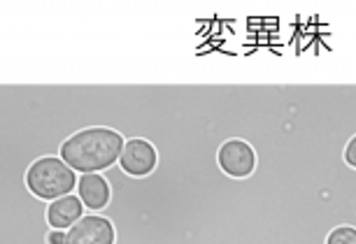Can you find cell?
Segmentation results:
<instances>
[{"instance_id":"obj_10","label":"cell","mask_w":356,"mask_h":244,"mask_svg":"<svg viewBox=\"0 0 356 244\" xmlns=\"http://www.w3.org/2000/svg\"><path fill=\"white\" fill-rule=\"evenodd\" d=\"M345 163L356 170V135L347 142V147H345Z\"/></svg>"},{"instance_id":"obj_4","label":"cell","mask_w":356,"mask_h":244,"mask_svg":"<svg viewBox=\"0 0 356 244\" xmlns=\"http://www.w3.org/2000/svg\"><path fill=\"white\" fill-rule=\"evenodd\" d=\"M214 163L228 179H250L257 172L259 156L250 142L243 138H228L219 145Z\"/></svg>"},{"instance_id":"obj_9","label":"cell","mask_w":356,"mask_h":244,"mask_svg":"<svg viewBox=\"0 0 356 244\" xmlns=\"http://www.w3.org/2000/svg\"><path fill=\"white\" fill-rule=\"evenodd\" d=\"M324 244H356V226L352 223H340L328 230Z\"/></svg>"},{"instance_id":"obj_11","label":"cell","mask_w":356,"mask_h":244,"mask_svg":"<svg viewBox=\"0 0 356 244\" xmlns=\"http://www.w3.org/2000/svg\"><path fill=\"white\" fill-rule=\"evenodd\" d=\"M44 242L47 244H65V230H51L49 228V233H47Z\"/></svg>"},{"instance_id":"obj_8","label":"cell","mask_w":356,"mask_h":244,"mask_svg":"<svg viewBox=\"0 0 356 244\" xmlns=\"http://www.w3.org/2000/svg\"><path fill=\"white\" fill-rule=\"evenodd\" d=\"M86 214L82 200L77 195H63L58 200L47 202V223L51 230H68L72 223H77Z\"/></svg>"},{"instance_id":"obj_2","label":"cell","mask_w":356,"mask_h":244,"mask_svg":"<svg viewBox=\"0 0 356 244\" xmlns=\"http://www.w3.org/2000/svg\"><path fill=\"white\" fill-rule=\"evenodd\" d=\"M124 145L126 138L122 133L107 126H86L61 142L58 158L79 174L105 172L119 163Z\"/></svg>"},{"instance_id":"obj_5","label":"cell","mask_w":356,"mask_h":244,"mask_svg":"<svg viewBox=\"0 0 356 244\" xmlns=\"http://www.w3.org/2000/svg\"><path fill=\"white\" fill-rule=\"evenodd\" d=\"M117 165H119V170L133 179L149 177L159 165L156 147L145 138H126V145L122 149V156H119Z\"/></svg>"},{"instance_id":"obj_1","label":"cell","mask_w":356,"mask_h":244,"mask_svg":"<svg viewBox=\"0 0 356 244\" xmlns=\"http://www.w3.org/2000/svg\"><path fill=\"white\" fill-rule=\"evenodd\" d=\"M117 230L114 244H224L198 209L161 198L124 200L103 209Z\"/></svg>"},{"instance_id":"obj_3","label":"cell","mask_w":356,"mask_h":244,"mask_svg":"<svg viewBox=\"0 0 356 244\" xmlns=\"http://www.w3.org/2000/svg\"><path fill=\"white\" fill-rule=\"evenodd\" d=\"M24 184L33 198L51 202L63 195H70L77 188V172L70 170L65 163L54 154L38 156L26 168Z\"/></svg>"},{"instance_id":"obj_7","label":"cell","mask_w":356,"mask_h":244,"mask_svg":"<svg viewBox=\"0 0 356 244\" xmlns=\"http://www.w3.org/2000/svg\"><path fill=\"white\" fill-rule=\"evenodd\" d=\"M77 198L82 200L86 214H98L107 207L112 198L110 184L100 172L79 174L77 177Z\"/></svg>"},{"instance_id":"obj_6","label":"cell","mask_w":356,"mask_h":244,"mask_svg":"<svg viewBox=\"0 0 356 244\" xmlns=\"http://www.w3.org/2000/svg\"><path fill=\"white\" fill-rule=\"evenodd\" d=\"M117 230L112 221L100 214H84L65 230V244H114Z\"/></svg>"}]
</instances>
